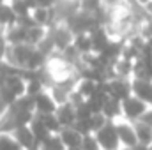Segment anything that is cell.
<instances>
[{"mask_svg":"<svg viewBox=\"0 0 152 150\" xmlns=\"http://www.w3.org/2000/svg\"><path fill=\"white\" fill-rule=\"evenodd\" d=\"M115 127H117V133H118V140H120L122 149L129 150V149H133V147L138 145V136H136L134 122H129L126 118H118V120H115Z\"/></svg>","mask_w":152,"mask_h":150,"instance_id":"4","label":"cell"},{"mask_svg":"<svg viewBox=\"0 0 152 150\" xmlns=\"http://www.w3.org/2000/svg\"><path fill=\"white\" fill-rule=\"evenodd\" d=\"M112 36L106 30V27H97L96 30L90 32V41H92V51L94 53H101L110 42H112Z\"/></svg>","mask_w":152,"mask_h":150,"instance_id":"10","label":"cell"},{"mask_svg":"<svg viewBox=\"0 0 152 150\" xmlns=\"http://www.w3.org/2000/svg\"><path fill=\"white\" fill-rule=\"evenodd\" d=\"M36 46H30V44H18V46H11L9 48V53H7V62L12 64L14 67L18 69H27V64L34 53Z\"/></svg>","mask_w":152,"mask_h":150,"instance_id":"6","label":"cell"},{"mask_svg":"<svg viewBox=\"0 0 152 150\" xmlns=\"http://www.w3.org/2000/svg\"><path fill=\"white\" fill-rule=\"evenodd\" d=\"M149 110V104L143 103L142 99H138L136 95H129L122 101V118L129 120V122H138L142 120V117Z\"/></svg>","mask_w":152,"mask_h":150,"instance_id":"3","label":"cell"},{"mask_svg":"<svg viewBox=\"0 0 152 150\" xmlns=\"http://www.w3.org/2000/svg\"><path fill=\"white\" fill-rule=\"evenodd\" d=\"M134 127H136L138 143L147 145V147H152V125L142 122V120H138V122H134Z\"/></svg>","mask_w":152,"mask_h":150,"instance_id":"19","label":"cell"},{"mask_svg":"<svg viewBox=\"0 0 152 150\" xmlns=\"http://www.w3.org/2000/svg\"><path fill=\"white\" fill-rule=\"evenodd\" d=\"M103 85L106 94L118 101H124L133 94V78H113V79L103 81Z\"/></svg>","mask_w":152,"mask_h":150,"instance_id":"2","label":"cell"},{"mask_svg":"<svg viewBox=\"0 0 152 150\" xmlns=\"http://www.w3.org/2000/svg\"><path fill=\"white\" fill-rule=\"evenodd\" d=\"M133 95L152 106V79H136L133 78Z\"/></svg>","mask_w":152,"mask_h":150,"instance_id":"11","label":"cell"},{"mask_svg":"<svg viewBox=\"0 0 152 150\" xmlns=\"http://www.w3.org/2000/svg\"><path fill=\"white\" fill-rule=\"evenodd\" d=\"M12 136L16 138V141L20 143V147L23 150H37L39 143L32 133V129L28 125H23V127H18L12 131Z\"/></svg>","mask_w":152,"mask_h":150,"instance_id":"8","label":"cell"},{"mask_svg":"<svg viewBox=\"0 0 152 150\" xmlns=\"http://www.w3.org/2000/svg\"><path fill=\"white\" fill-rule=\"evenodd\" d=\"M0 150H23L12 133H0Z\"/></svg>","mask_w":152,"mask_h":150,"instance_id":"22","label":"cell"},{"mask_svg":"<svg viewBox=\"0 0 152 150\" xmlns=\"http://www.w3.org/2000/svg\"><path fill=\"white\" fill-rule=\"evenodd\" d=\"M129 150H152V147H147V145H142V143H138L136 147H133V149Z\"/></svg>","mask_w":152,"mask_h":150,"instance_id":"29","label":"cell"},{"mask_svg":"<svg viewBox=\"0 0 152 150\" xmlns=\"http://www.w3.org/2000/svg\"><path fill=\"white\" fill-rule=\"evenodd\" d=\"M18 23V16L11 7V2H0V30L5 32L9 27Z\"/></svg>","mask_w":152,"mask_h":150,"instance_id":"13","label":"cell"},{"mask_svg":"<svg viewBox=\"0 0 152 150\" xmlns=\"http://www.w3.org/2000/svg\"><path fill=\"white\" fill-rule=\"evenodd\" d=\"M81 150H103L96 134H87L83 138V143H81Z\"/></svg>","mask_w":152,"mask_h":150,"instance_id":"26","label":"cell"},{"mask_svg":"<svg viewBox=\"0 0 152 150\" xmlns=\"http://www.w3.org/2000/svg\"><path fill=\"white\" fill-rule=\"evenodd\" d=\"M96 138L101 145L103 150H122L120 145V140H118V133H117V127H115V122H108L103 129H99L96 133Z\"/></svg>","mask_w":152,"mask_h":150,"instance_id":"5","label":"cell"},{"mask_svg":"<svg viewBox=\"0 0 152 150\" xmlns=\"http://www.w3.org/2000/svg\"><path fill=\"white\" fill-rule=\"evenodd\" d=\"M48 34H50V37H51L55 48H57V53L66 51V50L71 48L73 42H75V32H73L66 23H57V25H53L51 28H48Z\"/></svg>","mask_w":152,"mask_h":150,"instance_id":"1","label":"cell"},{"mask_svg":"<svg viewBox=\"0 0 152 150\" xmlns=\"http://www.w3.org/2000/svg\"><path fill=\"white\" fill-rule=\"evenodd\" d=\"M133 78H136V79H152V62H151V58L142 57V58L134 60V66H133Z\"/></svg>","mask_w":152,"mask_h":150,"instance_id":"16","label":"cell"},{"mask_svg":"<svg viewBox=\"0 0 152 150\" xmlns=\"http://www.w3.org/2000/svg\"><path fill=\"white\" fill-rule=\"evenodd\" d=\"M55 115H57V118H58V122H60L62 129H64V127H73V125L76 124V120H78L76 108L71 104V103L58 104V108H57Z\"/></svg>","mask_w":152,"mask_h":150,"instance_id":"9","label":"cell"},{"mask_svg":"<svg viewBox=\"0 0 152 150\" xmlns=\"http://www.w3.org/2000/svg\"><path fill=\"white\" fill-rule=\"evenodd\" d=\"M37 150H67V147L64 145L60 134H50L46 140L39 143Z\"/></svg>","mask_w":152,"mask_h":150,"instance_id":"20","label":"cell"},{"mask_svg":"<svg viewBox=\"0 0 152 150\" xmlns=\"http://www.w3.org/2000/svg\"><path fill=\"white\" fill-rule=\"evenodd\" d=\"M27 32H28V28H25L20 23H16V25L9 27L4 34H5L7 42L11 46H18V44H27Z\"/></svg>","mask_w":152,"mask_h":150,"instance_id":"14","label":"cell"},{"mask_svg":"<svg viewBox=\"0 0 152 150\" xmlns=\"http://www.w3.org/2000/svg\"><path fill=\"white\" fill-rule=\"evenodd\" d=\"M9 108H11V104H9V103L2 97V94H0V118H2L5 113L9 111Z\"/></svg>","mask_w":152,"mask_h":150,"instance_id":"28","label":"cell"},{"mask_svg":"<svg viewBox=\"0 0 152 150\" xmlns=\"http://www.w3.org/2000/svg\"><path fill=\"white\" fill-rule=\"evenodd\" d=\"M41 117H42L44 125L48 127V131H50L51 134H58V133L62 131V125H60V122H58V118H57V115H55V113H50V115H41Z\"/></svg>","mask_w":152,"mask_h":150,"instance_id":"24","label":"cell"},{"mask_svg":"<svg viewBox=\"0 0 152 150\" xmlns=\"http://www.w3.org/2000/svg\"><path fill=\"white\" fill-rule=\"evenodd\" d=\"M28 127L32 129V133H34V136H36V140H37V143H41L42 140H46L51 133L48 131V127L44 125V120H42V117L36 113V117L32 118V122L28 124Z\"/></svg>","mask_w":152,"mask_h":150,"instance_id":"17","label":"cell"},{"mask_svg":"<svg viewBox=\"0 0 152 150\" xmlns=\"http://www.w3.org/2000/svg\"><path fill=\"white\" fill-rule=\"evenodd\" d=\"M103 115L108 118V120H118V118H122V101H118V99H115V97H106V101H104V106H103Z\"/></svg>","mask_w":152,"mask_h":150,"instance_id":"15","label":"cell"},{"mask_svg":"<svg viewBox=\"0 0 152 150\" xmlns=\"http://www.w3.org/2000/svg\"><path fill=\"white\" fill-rule=\"evenodd\" d=\"M99 87H101V83H97V81H94V79L80 78V79H78V85H76V90H78L85 99H88V97H92V95L99 90Z\"/></svg>","mask_w":152,"mask_h":150,"instance_id":"18","label":"cell"},{"mask_svg":"<svg viewBox=\"0 0 152 150\" xmlns=\"http://www.w3.org/2000/svg\"><path fill=\"white\" fill-rule=\"evenodd\" d=\"M73 46L80 55H87L92 51V41H90V34H76Z\"/></svg>","mask_w":152,"mask_h":150,"instance_id":"21","label":"cell"},{"mask_svg":"<svg viewBox=\"0 0 152 150\" xmlns=\"http://www.w3.org/2000/svg\"><path fill=\"white\" fill-rule=\"evenodd\" d=\"M67 150H81V149H67Z\"/></svg>","mask_w":152,"mask_h":150,"instance_id":"30","label":"cell"},{"mask_svg":"<svg viewBox=\"0 0 152 150\" xmlns=\"http://www.w3.org/2000/svg\"><path fill=\"white\" fill-rule=\"evenodd\" d=\"M60 138H62V141H64V145L67 147V149H81V143H83V134L75 129V127H64L60 133Z\"/></svg>","mask_w":152,"mask_h":150,"instance_id":"12","label":"cell"},{"mask_svg":"<svg viewBox=\"0 0 152 150\" xmlns=\"http://www.w3.org/2000/svg\"><path fill=\"white\" fill-rule=\"evenodd\" d=\"M34 101H36V113L37 115H50V113H55L58 108V104L53 99L50 90H42L41 94L34 97Z\"/></svg>","mask_w":152,"mask_h":150,"instance_id":"7","label":"cell"},{"mask_svg":"<svg viewBox=\"0 0 152 150\" xmlns=\"http://www.w3.org/2000/svg\"><path fill=\"white\" fill-rule=\"evenodd\" d=\"M11 7H12V11L16 12L18 18L32 14V5L28 4V0H11Z\"/></svg>","mask_w":152,"mask_h":150,"instance_id":"23","label":"cell"},{"mask_svg":"<svg viewBox=\"0 0 152 150\" xmlns=\"http://www.w3.org/2000/svg\"><path fill=\"white\" fill-rule=\"evenodd\" d=\"M80 7L87 12H99L103 9V0H80Z\"/></svg>","mask_w":152,"mask_h":150,"instance_id":"25","label":"cell"},{"mask_svg":"<svg viewBox=\"0 0 152 150\" xmlns=\"http://www.w3.org/2000/svg\"><path fill=\"white\" fill-rule=\"evenodd\" d=\"M9 48H11V44L7 42V37H5V34L0 30V60H5V58H7Z\"/></svg>","mask_w":152,"mask_h":150,"instance_id":"27","label":"cell"}]
</instances>
